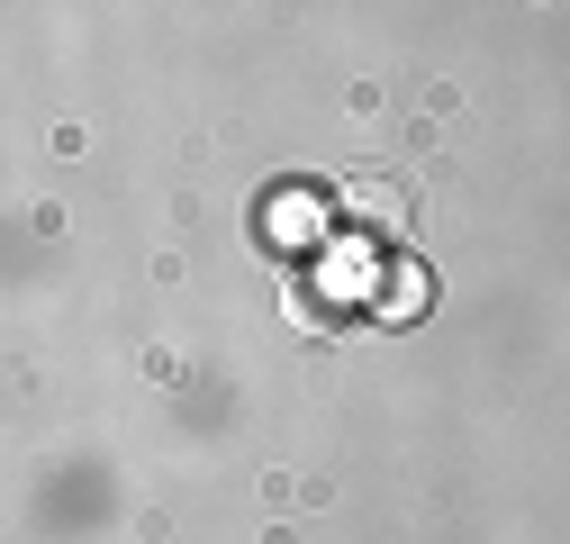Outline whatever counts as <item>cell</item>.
<instances>
[{"mask_svg":"<svg viewBox=\"0 0 570 544\" xmlns=\"http://www.w3.org/2000/svg\"><path fill=\"white\" fill-rule=\"evenodd\" d=\"M344 227L407 236V227H416V200H407V182H390V173H353V182H344Z\"/></svg>","mask_w":570,"mask_h":544,"instance_id":"6da1fadb","label":"cell"}]
</instances>
